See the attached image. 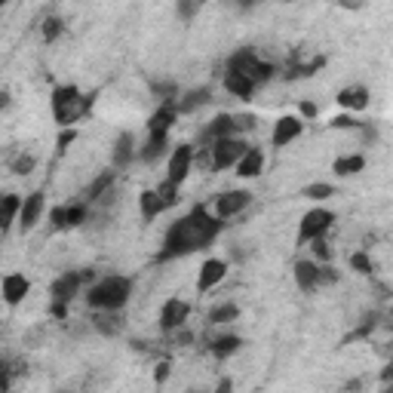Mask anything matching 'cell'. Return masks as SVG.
Instances as JSON below:
<instances>
[{"label": "cell", "mask_w": 393, "mask_h": 393, "mask_svg": "<svg viewBox=\"0 0 393 393\" xmlns=\"http://www.w3.org/2000/svg\"><path fill=\"white\" fill-rule=\"evenodd\" d=\"M172 123H175V108L172 105L157 108V111L150 114V120H148V136H166L169 138Z\"/></svg>", "instance_id": "2e32d148"}, {"label": "cell", "mask_w": 393, "mask_h": 393, "mask_svg": "<svg viewBox=\"0 0 393 393\" xmlns=\"http://www.w3.org/2000/svg\"><path fill=\"white\" fill-rule=\"evenodd\" d=\"M188 316H191V304H188V301L169 298V301L163 304V311H160V329H163V332L181 329V326L188 323Z\"/></svg>", "instance_id": "9c48e42d"}, {"label": "cell", "mask_w": 393, "mask_h": 393, "mask_svg": "<svg viewBox=\"0 0 393 393\" xmlns=\"http://www.w3.org/2000/svg\"><path fill=\"white\" fill-rule=\"evenodd\" d=\"M74 138H77V132H74V129H65L62 136H58V150H65V148H68Z\"/></svg>", "instance_id": "f35d334b"}, {"label": "cell", "mask_w": 393, "mask_h": 393, "mask_svg": "<svg viewBox=\"0 0 393 393\" xmlns=\"http://www.w3.org/2000/svg\"><path fill=\"white\" fill-rule=\"evenodd\" d=\"M231 390H233V381H231V378H221L219 384H215L212 393H231Z\"/></svg>", "instance_id": "60d3db41"}, {"label": "cell", "mask_w": 393, "mask_h": 393, "mask_svg": "<svg viewBox=\"0 0 393 393\" xmlns=\"http://www.w3.org/2000/svg\"><path fill=\"white\" fill-rule=\"evenodd\" d=\"M224 277H228V262H221V258H209V262H203V267H200V273H197V289L209 292V289L219 286Z\"/></svg>", "instance_id": "8fae6325"}, {"label": "cell", "mask_w": 393, "mask_h": 393, "mask_svg": "<svg viewBox=\"0 0 393 393\" xmlns=\"http://www.w3.org/2000/svg\"><path fill=\"white\" fill-rule=\"evenodd\" d=\"M138 212L145 215L148 221H150V219H157L160 212H166L163 203H160V197H157V191H145V194L138 197Z\"/></svg>", "instance_id": "cb8c5ba5"}, {"label": "cell", "mask_w": 393, "mask_h": 393, "mask_svg": "<svg viewBox=\"0 0 393 393\" xmlns=\"http://www.w3.org/2000/svg\"><path fill=\"white\" fill-rule=\"evenodd\" d=\"M301 129H304V123L298 120V117H280L277 120V127H273V148H286L289 141H295L301 136Z\"/></svg>", "instance_id": "9a60e30c"}, {"label": "cell", "mask_w": 393, "mask_h": 393, "mask_svg": "<svg viewBox=\"0 0 393 393\" xmlns=\"http://www.w3.org/2000/svg\"><path fill=\"white\" fill-rule=\"evenodd\" d=\"M132 157H136V141L129 132H120L114 141V166H129Z\"/></svg>", "instance_id": "ffe728a7"}, {"label": "cell", "mask_w": 393, "mask_h": 393, "mask_svg": "<svg viewBox=\"0 0 393 393\" xmlns=\"http://www.w3.org/2000/svg\"><path fill=\"white\" fill-rule=\"evenodd\" d=\"M89 105H93V98L80 96L77 86H58V89H53V114H56V120L62 123V127L77 123L80 117L89 111Z\"/></svg>", "instance_id": "3957f363"}, {"label": "cell", "mask_w": 393, "mask_h": 393, "mask_svg": "<svg viewBox=\"0 0 393 393\" xmlns=\"http://www.w3.org/2000/svg\"><path fill=\"white\" fill-rule=\"evenodd\" d=\"M240 344H243V341H240L237 335H219V338H212V344H209V350H212V354L219 356V359H224V356L237 354Z\"/></svg>", "instance_id": "484cf974"}, {"label": "cell", "mask_w": 393, "mask_h": 393, "mask_svg": "<svg viewBox=\"0 0 393 393\" xmlns=\"http://www.w3.org/2000/svg\"><path fill=\"white\" fill-rule=\"evenodd\" d=\"M197 10H200V6H194V4H181V6H179V13H181V15H194Z\"/></svg>", "instance_id": "7bdbcfd3"}, {"label": "cell", "mask_w": 393, "mask_h": 393, "mask_svg": "<svg viewBox=\"0 0 393 393\" xmlns=\"http://www.w3.org/2000/svg\"><path fill=\"white\" fill-rule=\"evenodd\" d=\"M298 111H301V117L314 120V117H316V105H314V102H301V105H298Z\"/></svg>", "instance_id": "ab89813d"}, {"label": "cell", "mask_w": 393, "mask_h": 393, "mask_svg": "<svg viewBox=\"0 0 393 393\" xmlns=\"http://www.w3.org/2000/svg\"><path fill=\"white\" fill-rule=\"evenodd\" d=\"M228 71L246 77L249 83H255V86H258V83H267L273 77V65L262 62V58L255 56V49H240V53H233L231 62H228Z\"/></svg>", "instance_id": "277c9868"}, {"label": "cell", "mask_w": 393, "mask_h": 393, "mask_svg": "<svg viewBox=\"0 0 393 393\" xmlns=\"http://www.w3.org/2000/svg\"><path fill=\"white\" fill-rule=\"evenodd\" d=\"M129 295H132V280L114 273V277H105V280L93 283L89 292H86V301H89V307H96V311H120V307L129 301Z\"/></svg>", "instance_id": "7a4b0ae2"}, {"label": "cell", "mask_w": 393, "mask_h": 393, "mask_svg": "<svg viewBox=\"0 0 393 393\" xmlns=\"http://www.w3.org/2000/svg\"><path fill=\"white\" fill-rule=\"evenodd\" d=\"M363 166H366V157L363 154L341 157V160H335V172L338 175H356V172H363Z\"/></svg>", "instance_id": "f546056e"}, {"label": "cell", "mask_w": 393, "mask_h": 393, "mask_svg": "<svg viewBox=\"0 0 393 393\" xmlns=\"http://www.w3.org/2000/svg\"><path fill=\"white\" fill-rule=\"evenodd\" d=\"M154 378H157V381H166V378H169V363H160V366H157V375H154Z\"/></svg>", "instance_id": "b9f144b4"}, {"label": "cell", "mask_w": 393, "mask_h": 393, "mask_svg": "<svg viewBox=\"0 0 393 393\" xmlns=\"http://www.w3.org/2000/svg\"><path fill=\"white\" fill-rule=\"evenodd\" d=\"M332 127L335 129H356L359 123L354 120V117H347V114H341V117H335V120H332Z\"/></svg>", "instance_id": "74e56055"}, {"label": "cell", "mask_w": 393, "mask_h": 393, "mask_svg": "<svg viewBox=\"0 0 393 393\" xmlns=\"http://www.w3.org/2000/svg\"><path fill=\"white\" fill-rule=\"evenodd\" d=\"M6 105H10V96H6V93H0V108H6Z\"/></svg>", "instance_id": "f6af8a7d"}, {"label": "cell", "mask_w": 393, "mask_h": 393, "mask_svg": "<svg viewBox=\"0 0 393 393\" xmlns=\"http://www.w3.org/2000/svg\"><path fill=\"white\" fill-rule=\"evenodd\" d=\"M262 169H264V154L258 148H249L246 157L237 163V175H240V179H258Z\"/></svg>", "instance_id": "e0dca14e"}, {"label": "cell", "mask_w": 393, "mask_h": 393, "mask_svg": "<svg viewBox=\"0 0 393 393\" xmlns=\"http://www.w3.org/2000/svg\"><path fill=\"white\" fill-rule=\"evenodd\" d=\"M252 203V194L249 191H224V194L215 197V219L224 221V219H233V215H240L243 209Z\"/></svg>", "instance_id": "52a82bcc"}, {"label": "cell", "mask_w": 393, "mask_h": 393, "mask_svg": "<svg viewBox=\"0 0 393 393\" xmlns=\"http://www.w3.org/2000/svg\"><path fill=\"white\" fill-rule=\"evenodd\" d=\"M166 145H169V138H166V136H148V138H145V148L138 150V157H141L145 163H154L157 157L166 154Z\"/></svg>", "instance_id": "44dd1931"}, {"label": "cell", "mask_w": 393, "mask_h": 393, "mask_svg": "<svg viewBox=\"0 0 393 393\" xmlns=\"http://www.w3.org/2000/svg\"><path fill=\"white\" fill-rule=\"evenodd\" d=\"M49 221H53L56 231H65V228H80L86 221V206L77 203V206H58L49 212Z\"/></svg>", "instance_id": "7c38bea8"}, {"label": "cell", "mask_w": 393, "mask_h": 393, "mask_svg": "<svg viewBox=\"0 0 393 393\" xmlns=\"http://www.w3.org/2000/svg\"><path fill=\"white\" fill-rule=\"evenodd\" d=\"M224 89H228L231 96H237V98H249L255 93V83H249L246 77H240V74H224Z\"/></svg>", "instance_id": "603a6c76"}, {"label": "cell", "mask_w": 393, "mask_h": 393, "mask_svg": "<svg viewBox=\"0 0 393 393\" xmlns=\"http://www.w3.org/2000/svg\"><path fill=\"white\" fill-rule=\"evenodd\" d=\"M314 255H316V262H323V264H329V258H332V249H329V243L326 240H314Z\"/></svg>", "instance_id": "8d00e7d4"}, {"label": "cell", "mask_w": 393, "mask_h": 393, "mask_svg": "<svg viewBox=\"0 0 393 393\" xmlns=\"http://www.w3.org/2000/svg\"><path fill=\"white\" fill-rule=\"evenodd\" d=\"M0 393H10V378L6 375H0Z\"/></svg>", "instance_id": "ee69618b"}, {"label": "cell", "mask_w": 393, "mask_h": 393, "mask_svg": "<svg viewBox=\"0 0 393 393\" xmlns=\"http://www.w3.org/2000/svg\"><path fill=\"white\" fill-rule=\"evenodd\" d=\"M58 34H62V19H56V15H49V19L44 22V37H46V40H56Z\"/></svg>", "instance_id": "d590c367"}, {"label": "cell", "mask_w": 393, "mask_h": 393, "mask_svg": "<svg viewBox=\"0 0 393 393\" xmlns=\"http://www.w3.org/2000/svg\"><path fill=\"white\" fill-rule=\"evenodd\" d=\"M221 224L224 221H219L212 212H206L203 206H194L185 219H179L166 231L160 258L169 262V258H181L188 252H197V249H206L221 233Z\"/></svg>", "instance_id": "6da1fadb"}, {"label": "cell", "mask_w": 393, "mask_h": 393, "mask_svg": "<svg viewBox=\"0 0 393 393\" xmlns=\"http://www.w3.org/2000/svg\"><path fill=\"white\" fill-rule=\"evenodd\" d=\"M40 215H44V194L34 191V194H28L22 200V209H19V224L22 231H31L34 224L40 221Z\"/></svg>", "instance_id": "5bb4252c"}, {"label": "cell", "mask_w": 393, "mask_h": 393, "mask_svg": "<svg viewBox=\"0 0 393 393\" xmlns=\"http://www.w3.org/2000/svg\"><path fill=\"white\" fill-rule=\"evenodd\" d=\"M240 316V307L237 304H215L209 311V323L212 326H221V323H233Z\"/></svg>", "instance_id": "f1b7e54d"}, {"label": "cell", "mask_w": 393, "mask_h": 393, "mask_svg": "<svg viewBox=\"0 0 393 393\" xmlns=\"http://www.w3.org/2000/svg\"><path fill=\"white\" fill-rule=\"evenodd\" d=\"M188 393H206V390H188Z\"/></svg>", "instance_id": "bcb514c9"}, {"label": "cell", "mask_w": 393, "mask_h": 393, "mask_svg": "<svg viewBox=\"0 0 393 393\" xmlns=\"http://www.w3.org/2000/svg\"><path fill=\"white\" fill-rule=\"evenodd\" d=\"M332 194H335V188L326 185V181H316V185H307L301 191V197H307V200H329Z\"/></svg>", "instance_id": "4dcf8cb0"}, {"label": "cell", "mask_w": 393, "mask_h": 393, "mask_svg": "<svg viewBox=\"0 0 393 393\" xmlns=\"http://www.w3.org/2000/svg\"><path fill=\"white\" fill-rule=\"evenodd\" d=\"M212 169H231V166H237L240 160L246 157V150H249V145L243 138H221V141H215L212 148Z\"/></svg>", "instance_id": "5b68a950"}, {"label": "cell", "mask_w": 393, "mask_h": 393, "mask_svg": "<svg viewBox=\"0 0 393 393\" xmlns=\"http://www.w3.org/2000/svg\"><path fill=\"white\" fill-rule=\"evenodd\" d=\"M80 273H62L56 283H53V289H49V304H58V307H68V301H74V295L80 292Z\"/></svg>", "instance_id": "30bf717a"}, {"label": "cell", "mask_w": 393, "mask_h": 393, "mask_svg": "<svg viewBox=\"0 0 393 393\" xmlns=\"http://www.w3.org/2000/svg\"><path fill=\"white\" fill-rule=\"evenodd\" d=\"M335 215L329 209H311V212L301 219V231H298V243H314V240H323L326 231L332 228Z\"/></svg>", "instance_id": "8992f818"}, {"label": "cell", "mask_w": 393, "mask_h": 393, "mask_svg": "<svg viewBox=\"0 0 393 393\" xmlns=\"http://www.w3.org/2000/svg\"><path fill=\"white\" fill-rule=\"evenodd\" d=\"M316 267L314 262H295V283L304 292H314L316 289Z\"/></svg>", "instance_id": "7402d4cb"}, {"label": "cell", "mask_w": 393, "mask_h": 393, "mask_svg": "<svg viewBox=\"0 0 393 393\" xmlns=\"http://www.w3.org/2000/svg\"><path fill=\"white\" fill-rule=\"evenodd\" d=\"M350 267L359 273H372V258L369 252H356V255H350Z\"/></svg>", "instance_id": "d6a6232c"}, {"label": "cell", "mask_w": 393, "mask_h": 393, "mask_svg": "<svg viewBox=\"0 0 393 393\" xmlns=\"http://www.w3.org/2000/svg\"><path fill=\"white\" fill-rule=\"evenodd\" d=\"M19 209H22V197L19 194H4L0 197V231H6L15 219H19Z\"/></svg>", "instance_id": "d6986e66"}, {"label": "cell", "mask_w": 393, "mask_h": 393, "mask_svg": "<svg viewBox=\"0 0 393 393\" xmlns=\"http://www.w3.org/2000/svg\"><path fill=\"white\" fill-rule=\"evenodd\" d=\"M0 289H4V301H6V304L15 307V304H22V301L28 298L31 283H28L25 273H6L4 283H0Z\"/></svg>", "instance_id": "4fadbf2b"}, {"label": "cell", "mask_w": 393, "mask_h": 393, "mask_svg": "<svg viewBox=\"0 0 393 393\" xmlns=\"http://www.w3.org/2000/svg\"><path fill=\"white\" fill-rule=\"evenodd\" d=\"M93 326L102 332V335H117V332H120V326H123V320L117 316V311H98Z\"/></svg>", "instance_id": "d4e9b609"}, {"label": "cell", "mask_w": 393, "mask_h": 393, "mask_svg": "<svg viewBox=\"0 0 393 393\" xmlns=\"http://www.w3.org/2000/svg\"><path fill=\"white\" fill-rule=\"evenodd\" d=\"M114 179H117V175H114L111 169L98 175V179L93 181V185H89V191H86V200H89V203H98L102 197H108V188L114 185Z\"/></svg>", "instance_id": "4316f807"}, {"label": "cell", "mask_w": 393, "mask_h": 393, "mask_svg": "<svg viewBox=\"0 0 393 393\" xmlns=\"http://www.w3.org/2000/svg\"><path fill=\"white\" fill-rule=\"evenodd\" d=\"M157 197H160L163 209H169V206H175V203H179V188H175V185H169V181H163V185L157 188Z\"/></svg>", "instance_id": "1f68e13d"}, {"label": "cell", "mask_w": 393, "mask_h": 393, "mask_svg": "<svg viewBox=\"0 0 393 393\" xmlns=\"http://www.w3.org/2000/svg\"><path fill=\"white\" fill-rule=\"evenodd\" d=\"M34 157H31V154H22V157H15V163H13V172L15 175H28L31 169H34Z\"/></svg>", "instance_id": "836d02e7"}, {"label": "cell", "mask_w": 393, "mask_h": 393, "mask_svg": "<svg viewBox=\"0 0 393 393\" xmlns=\"http://www.w3.org/2000/svg\"><path fill=\"white\" fill-rule=\"evenodd\" d=\"M338 105L350 108V111H363V108H369V93L363 86H347L338 93Z\"/></svg>", "instance_id": "ac0fdd59"}, {"label": "cell", "mask_w": 393, "mask_h": 393, "mask_svg": "<svg viewBox=\"0 0 393 393\" xmlns=\"http://www.w3.org/2000/svg\"><path fill=\"white\" fill-rule=\"evenodd\" d=\"M191 166H194V148H191V145H179L169 154V175H166V181L179 188L181 181L191 175Z\"/></svg>", "instance_id": "ba28073f"}, {"label": "cell", "mask_w": 393, "mask_h": 393, "mask_svg": "<svg viewBox=\"0 0 393 393\" xmlns=\"http://www.w3.org/2000/svg\"><path fill=\"white\" fill-rule=\"evenodd\" d=\"M209 105V89L206 86H200V89H191V93L179 102V111L181 114H191V111H197V108H203Z\"/></svg>", "instance_id": "83f0119b"}, {"label": "cell", "mask_w": 393, "mask_h": 393, "mask_svg": "<svg viewBox=\"0 0 393 393\" xmlns=\"http://www.w3.org/2000/svg\"><path fill=\"white\" fill-rule=\"evenodd\" d=\"M194 163H197L203 172H212V150H209V148H197Z\"/></svg>", "instance_id": "e575fe53"}]
</instances>
